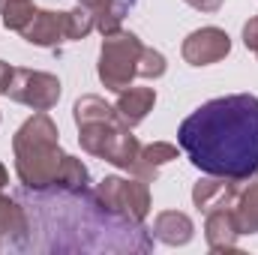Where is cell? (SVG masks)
Listing matches in <instances>:
<instances>
[{
    "label": "cell",
    "instance_id": "277c9868",
    "mask_svg": "<svg viewBox=\"0 0 258 255\" xmlns=\"http://www.w3.org/2000/svg\"><path fill=\"white\" fill-rule=\"evenodd\" d=\"M144 42L132 33V30H114L108 36H102L99 45V63H96V75L102 81L105 90H126L129 84L138 78V60H141Z\"/></svg>",
    "mask_w": 258,
    "mask_h": 255
},
{
    "label": "cell",
    "instance_id": "d4e9b609",
    "mask_svg": "<svg viewBox=\"0 0 258 255\" xmlns=\"http://www.w3.org/2000/svg\"><path fill=\"white\" fill-rule=\"evenodd\" d=\"M6 3H9V0H0V9H3V6H6Z\"/></svg>",
    "mask_w": 258,
    "mask_h": 255
},
{
    "label": "cell",
    "instance_id": "7c38bea8",
    "mask_svg": "<svg viewBox=\"0 0 258 255\" xmlns=\"http://www.w3.org/2000/svg\"><path fill=\"white\" fill-rule=\"evenodd\" d=\"M150 231H153V237H156L159 243H165V246H186L195 237L192 219H189L186 213H180V210H162V213H156Z\"/></svg>",
    "mask_w": 258,
    "mask_h": 255
},
{
    "label": "cell",
    "instance_id": "603a6c76",
    "mask_svg": "<svg viewBox=\"0 0 258 255\" xmlns=\"http://www.w3.org/2000/svg\"><path fill=\"white\" fill-rule=\"evenodd\" d=\"M75 3H81V6H90V9L96 12V18H99V15H102V12H105V9H108L114 0H75Z\"/></svg>",
    "mask_w": 258,
    "mask_h": 255
},
{
    "label": "cell",
    "instance_id": "ba28073f",
    "mask_svg": "<svg viewBox=\"0 0 258 255\" xmlns=\"http://www.w3.org/2000/svg\"><path fill=\"white\" fill-rule=\"evenodd\" d=\"M24 42L36 48H57L69 42V12H54V9H36L30 24L21 30Z\"/></svg>",
    "mask_w": 258,
    "mask_h": 255
},
{
    "label": "cell",
    "instance_id": "9c48e42d",
    "mask_svg": "<svg viewBox=\"0 0 258 255\" xmlns=\"http://www.w3.org/2000/svg\"><path fill=\"white\" fill-rule=\"evenodd\" d=\"M240 183H243V180L207 174V177H201V180L192 186V204L201 210V213L222 210V207H234L237 192H240Z\"/></svg>",
    "mask_w": 258,
    "mask_h": 255
},
{
    "label": "cell",
    "instance_id": "4fadbf2b",
    "mask_svg": "<svg viewBox=\"0 0 258 255\" xmlns=\"http://www.w3.org/2000/svg\"><path fill=\"white\" fill-rule=\"evenodd\" d=\"M27 234H30V216H27V210L15 198H9V195L0 192V243L18 246V243L27 240Z\"/></svg>",
    "mask_w": 258,
    "mask_h": 255
},
{
    "label": "cell",
    "instance_id": "e0dca14e",
    "mask_svg": "<svg viewBox=\"0 0 258 255\" xmlns=\"http://www.w3.org/2000/svg\"><path fill=\"white\" fill-rule=\"evenodd\" d=\"M33 15H36L33 0H9V3L0 9V18H3V24H6V30H15V33H21V30L30 24Z\"/></svg>",
    "mask_w": 258,
    "mask_h": 255
},
{
    "label": "cell",
    "instance_id": "9a60e30c",
    "mask_svg": "<svg viewBox=\"0 0 258 255\" xmlns=\"http://www.w3.org/2000/svg\"><path fill=\"white\" fill-rule=\"evenodd\" d=\"M234 219L240 234H258V171L240 183L234 201Z\"/></svg>",
    "mask_w": 258,
    "mask_h": 255
},
{
    "label": "cell",
    "instance_id": "cb8c5ba5",
    "mask_svg": "<svg viewBox=\"0 0 258 255\" xmlns=\"http://www.w3.org/2000/svg\"><path fill=\"white\" fill-rule=\"evenodd\" d=\"M6 180H9V171H6V165L0 162V192H3V186H6Z\"/></svg>",
    "mask_w": 258,
    "mask_h": 255
},
{
    "label": "cell",
    "instance_id": "8fae6325",
    "mask_svg": "<svg viewBox=\"0 0 258 255\" xmlns=\"http://www.w3.org/2000/svg\"><path fill=\"white\" fill-rule=\"evenodd\" d=\"M153 105H156V90H153V87H132V84H129L126 90L117 93L114 111H117V117H120L129 129H135L138 123L147 120V114L153 111Z\"/></svg>",
    "mask_w": 258,
    "mask_h": 255
},
{
    "label": "cell",
    "instance_id": "8992f818",
    "mask_svg": "<svg viewBox=\"0 0 258 255\" xmlns=\"http://www.w3.org/2000/svg\"><path fill=\"white\" fill-rule=\"evenodd\" d=\"M6 96L27 105V108H33V111H51L60 102V78L51 75V72L15 66Z\"/></svg>",
    "mask_w": 258,
    "mask_h": 255
},
{
    "label": "cell",
    "instance_id": "7a4b0ae2",
    "mask_svg": "<svg viewBox=\"0 0 258 255\" xmlns=\"http://www.w3.org/2000/svg\"><path fill=\"white\" fill-rule=\"evenodd\" d=\"M72 120L78 126V144L84 153L111 162L114 168L132 171L141 153V141L117 117L114 105H108L96 93H84L72 105Z\"/></svg>",
    "mask_w": 258,
    "mask_h": 255
},
{
    "label": "cell",
    "instance_id": "5b68a950",
    "mask_svg": "<svg viewBox=\"0 0 258 255\" xmlns=\"http://www.w3.org/2000/svg\"><path fill=\"white\" fill-rule=\"evenodd\" d=\"M90 198L111 216L123 219L129 225H144L150 207H153V198H150V186L147 180L141 177H102L93 189Z\"/></svg>",
    "mask_w": 258,
    "mask_h": 255
},
{
    "label": "cell",
    "instance_id": "3957f363",
    "mask_svg": "<svg viewBox=\"0 0 258 255\" xmlns=\"http://www.w3.org/2000/svg\"><path fill=\"white\" fill-rule=\"evenodd\" d=\"M12 153L15 174L24 189L48 192L54 186L57 168L66 153L60 150V132L57 123L48 117V111H36L18 126V132L12 135Z\"/></svg>",
    "mask_w": 258,
    "mask_h": 255
},
{
    "label": "cell",
    "instance_id": "5bb4252c",
    "mask_svg": "<svg viewBox=\"0 0 258 255\" xmlns=\"http://www.w3.org/2000/svg\"><path fill=\"white\" fill-rule=\"evenodd\" d=\"M171 159H177V144H168V141H153V144H141V153H138V162L135 168L129 171L132 177H141L147 183H153L159 177V168L168 165Z\"/></svg>",
    "mask_w": 258,
    "mask_h": 255
},
{
    "label": "cell",
    "instance_id": "ac0fdd59",
    "mask_svg": "<svg viewBox=\"0 0 258 255\" xmlns=\"http://www.w3.org/2000/svg\"><path fill=\"white\" fill-rule=\"evenodd\" d=\"M96 30V12L90 9V6H75V9H69V42H75V39H84V36H90Z\"/></svg>",
    "mask_w": 258,
    "mask_h": 255
},
{
    "label": "cell",
    "instance_id": "ffe728a7",
    "mask_svg": "<svg viewBox=\"0 0 258 255\" xmlns=\"http://www.w3.org/2000/svg\"><path fill=\"white\" fill-rule=\"evenodd\" d=\"M243 45L258 57V15H252V18L243 24Z\"/></svg>",
    "mask_w": 258,
    "mask_h": 255
},
{
    "label": "cell",
    "instance_id": "44dd1931",
    "mask_svg": "<svg viewBox=\"0 0 258 255\" xmlns=\"http://www.w3.org/2000/svg\"><path fill=\"white\" fill-rule=\"evenodd\" d=\"M183 3H189L192 9H198V12H216L225 0H183Z\"/></svg>",
    "mask_w": 258,
    "mask_h": 255
},
{
    "label": "cell",
    "instance_id": "7402d4cb",
    "mask_svg": "<svg viewBox=\"0 0 258 255\" xmlns=\"http://www.w3.org/2000/svg\"><path fill=\"white\" fill-rule=\"evenodd\" d=\"M12 69H15V66H9V63H3V60H0V96H6V90H9Z\"/></svg>",
    "mask_w": 258,
    "mask_h": 255
},
{
    "label": "cell",
    "instance_id": "d6986e66",
    "mask_svg": "<svg viewBox=\"0 0 258 255\" xmlns=\"http://www.w3.org/2000/svg\"><path fill=\"white\" fill-rule=\"evenodd\" d=\"M165 69H168L165 54H162V51H156V48H147V45H144L141 60H138V78L156 81V78H162V75H165Z\"/></svg>",
    "mask_w": 258,
    "mask_h": 255
},
{
    "label": "cell",
    "instance_id": "30bf717a",
    "mask_svg": "<svg viewBox=\"0 0 258 255\" xmlns=\"http://www.w3.org/2000/svg\"><path fill=\"white\" fill-rule=\"evenodd\" d=\"M237 219H234V207H222V210H210L204 213V240L213 252H231L237 249Z\"/></svg>",
    "mask_w": 258,
    "mask_h": 255
},
{
    "label": "cell",
    "instance_id": "2e32d148",
    "mask_svg": "<svg viewBox=\"0 0 258 255\" xmlns=\"http://www.w3.org/2000/svg\"><path fill=\"white\" fill-rule=\"evenodd\" d=\"M51 189L60 192V195H81V192H87L90 189V171H87V165L81 159H75V156L66 153L60 168H57V177H54Z\"/></svg>",
    "mask_w": 258,
    "mask_h": 255
},
{
    "label": "cell",
    "instance_id": "52a82bcc",
    "mask_svg": "<svg viewBox=\"0 0 258 255\" xmlns=\"http://www.w3.org/2000/svg\"><path fill=\"white\" fill-rule=\"evenodd\" d=\"M180 54L189 66L219 63V60H225L231 54V36L222 27H198L183 39Z\"/></svg>",
    "mask_w": 258,
    "mask_h": 255
},
{
    "label": "cell",
    "instance_id": "6da1fadb",
    "mask_svg": "<svg viewBox=\"0 0 258 255\" xmlns=\"http://www.w3.org/2000/svg\"><path fill=\"white\" fill-rule=\"evenodd\" d=\"M177 144L198 171L246 180L258 171V96L228 93L198 105L177 129Z\"/></svg>",
    "mask_w": 258,
    "mask_h": 255
}]
</instances>
